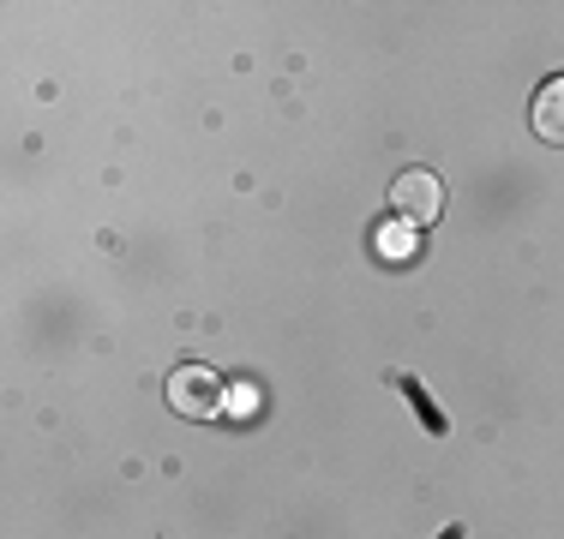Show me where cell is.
<instances>
[{
    "instance_id": "obj_1",
    "label": "cell",
    "mask_w": 564,
    "mask_h": 539,
    "mask_svg": "<svg viewBox=\"0 0 564 539\" xmlns=\"http://www.w3.org/2000/svg\"><path fill=\"white\" fill-rule=\"evenodd\" d=\"M391 210H397V222H409V228H433L438 216H445V186H438V174L433 168H402L391 180Z\"/></svg>"
},
{
    "instance_id": "obj_2",
    "label": "cell",
    "mask_w": 564,
    "mask_h": 539,
    "mask_svg": "<svg viewBox=\"0 0 564 539\" xmlns=\"http://www.w3.org/2000/svg\"><path fill=\"white\" fill-rule=\"evenodd\" d=\"M223 402H228V389L210 366H174L169 372V408L174 414H186V420H217Z\"/></svg>"
},
{
    "instance_id": "obj_3",
    "label": "cell",
    "mask_w": 564,
    "mask_h": 539,
    "mask_svg": "<svg viewBox=\"0 0 564 539\" xmlns=\"http://www.w3.org/2000/svg\"><path fill=\"white\" fill-rule=\"evenodd\" d=\"M529 120H534V139L564 144V78H553V85H541V97H534Z\"/></svg>"
},
{
    "instance_id": "obj_4",
    "label": "cell",
    "mask_w": 564,
    "mask_h": 539,
    "mask_svg": "<svg viewBox=\"0 0 564 539\" xmlns=\"http://www.w3.org/2000/svg\"><path fill=\"white\" fill-rule=\"evenodd\" d=\"M397 389H402V396H409V408H414V414H421V420H426V431H433V438H445V431H451V420H445V414L433 408V396H426V384H421V377H397Z\"/></svg>"
},
{
    "instance_id": "obj_5",
    "label": "cell",
    "mask_w": 564,
    "mask_h": 539,
    "mask_svg": "<svg viewBox=\"0 0 564 539\" xmlns=\"http://www.w3.org/2000/svg\"><path fill=\"white\" fill-rule=\"evenodd\" d=\"M379 246H384V258H391V264H402V258L414 252V234H409V222H402V228H384V234H379Z\"/></svg>"
},
{
    "instance_id": "obj_6",
    "label": "cell",
    "mask_w": 564,
    "mask_h": 539,
    "mask_svg": "<svg viewBox=\"0 0 564 539\" xmlns=\"http://www.w3.org/2000/svg\"><path fill=\"white\" fill-rule=\"evenodd\" d=\"M438 539H463V528H445V534H438Z\"/></svg>"
}]
</instances>
